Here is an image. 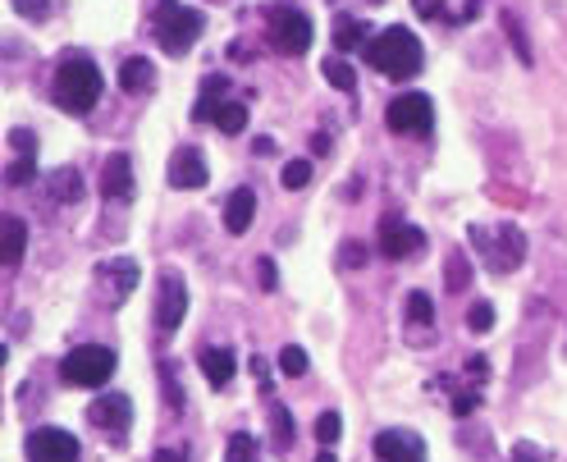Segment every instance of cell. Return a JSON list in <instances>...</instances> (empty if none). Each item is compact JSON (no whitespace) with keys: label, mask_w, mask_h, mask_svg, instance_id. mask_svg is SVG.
Masks as SVG:
<instances>
[{"label":"cell","mask_w":567,"mask_h":462,"mask_svg":"<svg viewBox=\"0 0 567 462\" xmlns=\"http://www.w3.org/2000/svg\"><path fill=\"white\" fill-rule=\"evenodd\" d=\"M279 371H284V376H307V348H298V344H289L284 348V353H279Z\"/></svg>","instance_id":"cell-28"},{"label":"cell","mask_w":567,"mask_h":462,"mask_svg":"<svg viewBox=\"0 0 567 462\" xmlns=\"http://www.w3.org/2000/svg\"><path fill=\"white\" fill-rule=\"evenodd\" d=\"M202 28H206L202 14H197L193 5H179V0H156V10H151V33H156V46H161L165 55L193 51Z\"/></svg>","instance_id":"cell-3"},{"label":"cell","mask_w":567,"mask_h":462,"mask_svg":"<svg viewBox=\"0 0 567 462\" xmlns=\"http://www.w3.org/2000/svg\"><path fill=\"white\" fill-rule=\"evenodd\" d=\"M225 92H229V78H225V74H211V78L202 83V101H211V106H220L215 97H225Z\"/></svg>","instance_id":"cell-36"},{"label":"cell","mask_w":567,"mask_h":462,"mask_svg":"<svg viewBox=\"0 0 567 462\" xmlns=\"http://www.w3.org/2000/svg\"><path fill=\"white\" fill-rule=\"evenodd\" d=\"M101 193H106L110 202H133L138 183H133V161H129V151H115V156L106 161V170H101Z\"/></svg>","instance_id":"cell-14"},{"label":"cell","mask_w":567,"mask_h":462,"mask_svg":"<svg viewBox=\"0 0 567 462\" xmlns=\"http://www.w3.org/2000/svg\"><path fill=\"white\" fill-rule=\"evenodd\" d=\"M215 129L243 133L247 129V101H220V106H215Z\"/></svg>","instance_id":"cell-24"},{"label":"cell","mask_w":567,"mask_h":462,"mask_svg":"<svg viewBox=\"0 0 567 462\" xmlns=\"http://www.w3.org/2000/svg\"><path fill=\"white\" fill-rule=\"evenodd\" d=\"M407 325L435 334V302H430V293H421V289L407 293Z\"/></svg>","instance_id":"cell-23"},{"label":"cell","mask_w":567,"mask_h":462,"mask_svg":"<svg viewBox=\"0 0 567 462\" xmlns=\"http://www.w3.org/2000/svg\"><path fill=\"white\" fill-rule=\"evenodd\" d=\"M508 37H513V46H517V55H522V65H531V46H526V33H522V23L508 14Z\"/></svg>","instance_id":"cell-37"},{"label":"cell","mask_w":567,"mask_h":462,"mask_svg":"<svg viewBox=\"0 0 567 462\" xmlns=\"http://www.w3.org/2000/svg\"><path fill=\"white\" fill-rule=\"evenodd\" d=\"M293 412L284 408V403H270V444H275L279 453H289L293 449Z\"/></svg>","instance_id":"cell-20"},{"label":"cell","mask_w":567,"mask_h":462,"mask_svg":"<svg viewBox=\"0 0 567 462\" xmlns=\"http://www.w3.org/2000/svg\"><path fill=\"white\" fill-rule=\"evenodd\" d=\"M371 5H380V0H371Z\"/></svg>","instance_id":"cell-45"},{"label":"cell","mask_w":567,"mask_h":462,"mask_svg":"<svg viewBox=\"0 0 567 462\" xmlns=\"http://www.w3.org/2000/svg\"><path fill=\"white\" fill-rule=\"evenodd\" d=\"M366 65L375 69V74L394 78V83H407V78H417L421 65H426V55H421V42L417 33H407V28H385V33H375L371 42H366Z\"/></svg>","instance_id":"cell-2"},{"label":"cell","mask_w":567,"mask_h":462,"mask_svg":"<svg viewBox=\"0 0 567 462\" xmlns=\"http://www.w3.org/2000/svg\"><path fill=\"white\" fill-rule=\"evenodd\" d=\"M257 275H261V289H266V293L279 289V270H275V261H270V257L257 261Z\"/></svg>","instance_id":"cell-38"},{"label":"cell","mask_w":567,"mask_h":462,"mask_svg":"<svg viewBox=\"0 0 567 462\" xmlns=\"http://www.w3.org/2000/svg\"><path fill=\"white\" fill-rule=\"evenodd\" d=\"M225 462H261V444L252 435H234L225 449Z\"/></svg>","instance_id":"cell-27"},{"label":"cell","mask_w":567,"mask_h":462,"mask_svg":"<svg viewBox=\"0 0 567 462\" xmlns=\"http://www.w3.org/2000/svg\"><path fill=\"white\" fill-rule=\"evenodd\" d=\"M206 179H211V170L197 147H179L170 156V188H206Z\"/></svg>","instance_id":"cell-15"},{"label":"cell","mask_w":567,"mask_h":462,"mask_svg":"<svg viewBox=\"0 0 567 462\" xmlns=\"http://www.w3.org/2000/svg\"><path fill=\"white\" fill-rule=\"evenodd\" d=\"M339 435H343V417L339 412H321V417H316V440L330 449V444H339Z\"/></svg>","instance_id":"cell-29"},{"label":"cell","mask_w":567,"mask_h":462,"mask_svg":"<svg viewBox=\"0 0 567 462\" xmlns=\"http://www.w3.org/2000/svg\"><path fill=\"white\" fill-rule=\"evenodd\" d=\"M513 462H549V453L540 449V444H531V440H517L513 444Z\"/></svg>","instance_id":"cell-35"},{"label":"cell","mask_w":567,"mask_h":462,"mask_svg":"<svg viewBox=\"0 0 567 462\" xmlns=\"http://www.w3.org/2000/svg\"><path fill=\"white\" fill-rule=\"evenodd\" d=\"M266 23H270V46H275L279 55H307L316 28H311V19L298 5H270Z\"/></svg>","instance_id":"cell-6"},{"label":"cell","mask_w":567,"mask_h":462,"mask_svg":"<svg viewBox=\"0 0 567 462\" xmlns=\"http://www.w3.org/2000/svg\"><path fill=\"white\" fill-rule=\"evenodd\" d=\"M444 5H449V0H412V10H417L421 19H439V14H444Z\"/></svg>","instance_id":"cell-40"},{"label":"cell","mask_w":567,"mask_h":462,"mask_svg":"<svg viewBox=\"0 0 567 462\" xmlns=\"http://www.w3.org/2000/svg\"><path fill=\"white\" fill-rule=\"evenodd\" d=\"M279 183H284V188H307L311 183V161H289L284 165V174H279Z\"/></svg>","instance_id":"cell-30"},{"label":"cell","mask_w":567,"mask_h":462,"mask_svg":"<svg viewBox=\"0 0 567 462\" xmlns=\"http://www.w3.org/2000/svg\"><path fill=\"white\" fill-rule=\"evenodd\" d=\"M14 10L23 14V19H33V23H42V19H51V10H55V0H14Z\"/></svg>","instance_id":"cell-33"},{"label":"cell","mask_w":567,"mask_h":462,"mask_svg":"<svg viewBox=\"0 0 567 462\" xmlns=\"http://www.w3.org/2000/svg\"><path fill=\"white\" fill-rule=\"evenodd\" d=\"M375 458L380 462H426V440H421L417 430H380L375 435Z\"/></svg>","instance_id":"cell-13"},{"label":"cell","mask_w":567,"mask_h":462,"mask_svg":"<svg viewBox=\"0 0 567 462\" xmlns=\"http://www.w3.org/2000/svg\"><path fill=\"white\" fill-rule=\"evenodd\" d=\"M467 325L476 334H490V325H494V307H490V302H476V307H471V316H467Z\"/></svg>","instance_id":"cell-34"},{"label":"cell","mask_w":567,"mask_h":462,"mask_svg":"<svg viewBox=\"0 0 567 462\" xmlns=\"http://www.w3.org/2000/svg\"><path fill=\"white\" fill-rule=\"evenodd\" d=\"M316 462H334V453H330V449H325V453H316Z\"/></svg>","instance_id":"cell-44"},{"label":"cell","mask_w":567,"mask_h":462,"mask_svg":"<svg viewBox=\"0 0 567 462\" xmlns=\"http://www.w3.org/2000/svg\"><path fill=\"white\" fill-rule=\"evenodd\" d=\"M92 280H97V293L110 302V307H119V302H129L133 289H138L142 270L133 257H110V261H97V270H92Z\"/></svg>","instance_id":"cell-7"},{"label":"cell","mask_w":567,"mask_h":462,"mask_svg":"<svg viewBox=\"0 0 567 462\" xmlns=\"http://www.w3.org/2000/svg\"><path fill=\"white\" fill-rule=\"evenodd\" d=\"M119 87H124L129 97H147L151 87H156V65H151L147 55H129V60L119 65Z\"/></svg>","instance_id":"cell-17"},{"label":"cell","mask_w":567,"mask_h":462,"mask_svg":"<svg viewBox=\"0 0 567 462\" xmlns=\"http://www.w3.org/2000/svg\"><path fill=\"white\" fill-rule=\"evenodd\" d=\"M385 124L394 133H430L435 129V106H430L426 92H403V97L389 101Z\"/></svg>","instance_id":"cell-8"},{"label":"cell","mask_w":567,"mask_h":462,"mask_svg":"<svg viewBox=\"0 0 567 462\" xmlns=\"http://www.w3.org/2000/svg\"><path fill=\"white\" fill-rule=\"evenodd\" d=\"M87 421H92V426H101L110 440L119 444L124 435H129V426H133V398L129 394H101V398H92Z\"/></svg>","instance_id":"cell-10"},{"label":"cell","mask_w":567,"mask_h":462,"mask_svg":"<svg viewBox=\"0 0 567 462\" xmlns=\"http://www.w3.org/2000/svg\"><path fill=\"white\" fill-rule=\"evenodd\" d=\"M421 248H426V234H421L417 225H407L403 215H385V220H380V252H385L389 261L417 257Z\"/></svg>","instance_id":"cell-11"},{"label":"cell","mask_w":567,"mask_h":462,"mask_svg":"<svg viewBox=\"0 0 567 462\" xmlns=\"http://www.w3.org/2000/svg\"><path fill=\"white\" fill-rule=\"evenodd\" d=\"M252 220H257V193L252 188H234L225 202V229L229 234H247Z\"/></svg>","instance_id":"cell-18"},{"label":"cell","mask_w":567,"mask_h":462,"mask_svg":"<svg viewBox=\"0 0 567 462\" xmlns=\"http://www.w3.org/2000/svg\"><path fill=\"white\" fill-rule=\"evenodd\" d=\"M321 74L325 83L334 87V92H357V69L343 60V55H330V60H321Z\"/></svg>","instance_id":"cell-21"},{"label":"cell","mask_w":567,"mask_h":462,"mask_svg":"<svg viewBox=\"0 0 567 462\" xmlns=\"http://www.w3.org/2000/svg\"><path fill=\"white\" fill-rule=\"evenodd\" d=\"M101 87L106 83H101V69L92 65V55H83V51L60 55L55 78H51V97L65 115H92V106L101 101Z\"/></svg>","instance_id":"cell-1"},{"label":"cell","mask_w":567,"mask_h":462,"mask_svg":"<svg viewBox=\"0 0 567 462\" xmlns=\"http://www.w3.org/2000/svg\"><path fill=\"white\" fill-rule=\"evenodd\" d=\"M151 462H188V453L183 449H156V458Z\"/></svg>","instance_id":"cell-42"},{"label":"cell","mask_w":567,"mask_h":462,"mask_svg":"<svg viewBox=\"0 0 567 462\" xmlns=\"http://www.w3.org/2000/svg\"><path fill=\"white\" fill-rule=\"evenodd\" d=\"M115 376V353L106 344H78L60 357V380L78 389H101Z\"/></svg>","instance_id":"cell-5"},{"label":"cell","mask_w":567,"mask_h":462,"mask_svg":"<svg viewBox=\"0 0 567 462\" xmlns=\"http://www.w3.org/2000/svg\"><path fill=\"white\" fill-rule=\"evenodd\" d=\"M467 238L476 243L485 270H494V275H508V270H517L526 261V234L513 225V220H503V225H494V229L471 225Z\"/></svg>","instance_id":"cell-4"},{"label":"cell","mask_w":567,"mask_h":462,"mask_svg":"<svg viewBox=\"0 0 567 462\" xmlns=\"http://www.w3.org/2000/svg\"><path fill=\"white\" fill-rule=\"evenodd\" d=\"M366 257H371V252H366V243H357V238H348V243H343V252H339V266L343 270H362L366 266Z\"/></svg>","instance_id":"cell-32"},{"label":"cell","mask_w":567,"mask_h":462,"mask_svg":"<svg viewBox=\"0 0 567 462\" xmlns=\"http://www.w3.org/2000/svg\"><path fill=\"white\" fill-rule=\"evenodd\" d=\"M197 366H202V376L211 380L215 389H225L229 380L238 376V357L229 353V348H220V344H215V348L206 344V348H202V357H197Z\"/></svg>","instance_id":"cell-16"},{"label":"cell","mask_w":567,"mask_h":462,"mask_svg":"<svg viewBox=\"0 0 567 462\" xmlns=\"http://www.w3.org/2000/svg\"><path fill=\"white\" fill-rule=\"evenodd\" d=\"M467 412H476V394H471V389H462V394L453 398V417H467Z\"/></svg>","instance_id":"cell-41"},{"label":"cell","mask_w":567,"mask_h":462,"mask_svg":"<svg viewBox=\"0 0 567 462\" xmlns=\"http://www.w3.org/2000/svg\"><path fill=\"white\" fill-rule=\"evenodd\" d=\"M78 440L60 426H42L28 435V462H78Z\"/></svg>","instance_id":"cell-12"},{"label":"cell","mask_w":567,"mask_h":462,"mask_svg":"<svg viewBox=\"0 0 567 462\" xmlns=\"http://www.w3.org/2000/svg\"><path fill=\"white\" fill-rule=\"evenodd\" d=\"M33 179H37V161H33V156L10 161V170H5V183H14V188H19V183H33Z\"/></svg>","instance_id":"cell-31"},{"label":"cell","mask_w":567,"mask_h":462,"mask_svg":"<svg viewBox=\"0 0 567 462\" xmlns=\"http://www.w3.org/2000/svg\"><path fill=\"white\" fill-rule=\"evenodd\" d=\"M444 284H449V293H462L471 284V261L467 252H449V261H444Z\"/></svg>","instance_id":"cell-25"},{"label":"cell","mask_w":567,"mask_h":462,"mask_svg":"<svg viewBox=\"0 0 567 462\" xmlns=\"http://www.w3.org/2000/svg\"><path fill=\"white\" fill-rule=\"evenodd\" d=\"M51 197L55 202H78V197H83V179H78V170H55L51 174Z\"/></svg>","instance_id":"cell-26"},{"label":"cell","mask_w":567,"mask_h":462,"mask_svg":"<svg viewBox=\"0 0 567 462\" xmlns=\"http://www.w3.org/2000/svg\"><path fill=\"white\" fill-rule=\"evenodd\" d=\"M10 147L23 151V156H37V138H33L28 129H14V133H10Z\"/></svg>","instance_id":"cell-39"},{"label":"cell","mask_w":567,"mask_h":462,"mask_svg":"<svg viewBox=\"0 0 567 462\" xmlns=\"http://www.w3.org/2000/svg\"><path fill=\"white\" fill-rule=\"evenodd\" d=\"M23 248H28V225H23L19 215H5V266H19L23 261Z\"/></svg>","instance_id":"cell-22"},{"label":"cell","mask_w":567,"mask_h":462,"mask_svg":"<svg viewBox=\"0 0 567 462\" xmlns=\"http://www.w3.org/2000/svg\"><path fill=\"white\" fill-rule=\"evenodd\" d=\"M183 316H188V284H183V275L165 270L161 289H156V312H151V321H156L161 334H174L183 325Z\"/></svg>","instance_id":"cell-9"},{"label":"cell","mask_w":567,"mask_h":462,"mask_svg":"<svg viewBox=\"0 0 567 462\" xmlns=\"http://www.w3.org/2000/svg\"><path fill=\"white\" fill-rule=\"evenodd\" d=\"M334 51L339 55H348V51H366V23L362 19H353V14H334Z\"/></svg>","instance_id":"cell-19"},{"label":"cell","mask_w":567,"mask_h":462,"mask_svg":"<svg viewBox=\"0 0 567 462\" xmlns=\"http://www.w3.org/2000/svg\"><path fill=\"white\" fill-rule=\"evenodd\" d=\"M311 151H316V156H325V151H330V133H316V138H311Z\"/></svg>","instance_id":"cell-43"}]
</instances>
